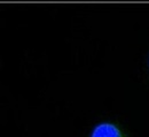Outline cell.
Here are the masks:
<instances>
[{"mask_svg":"<svg viewBox=\"0 0 149 137\" xmlns=\"http://www.w3.org/2000/svg\"><path fill=\"white\" fill-rule=\"evenodd\" d=\"M91 137H124V135L117 126L104 122L94 128Z\"/></svg>","mask_w":149,"mask_h":137,"instance_id":"cell-1","label":"cell"}]
</instances>
